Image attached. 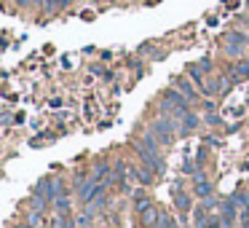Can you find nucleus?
<instances>
[{"mask_svg":"<svg viewBox=\"0 0 249 228\" xmlns=\"http://www.w3.org/2000/svg\"><path fill=\"white\" fill-rule=\"evenodd\" d=\"M174 201H177L179 209H188V207H190V199H188L185 193H177V199H174Z\"/></svg>","mask_w":249,"mask_h":228,"instance_id":"4468645a","label":"nucleus"},{"mask_svg":"<svg viewBox=\"0 0 249 228\" xmlns=\"http://www.w3.org/2000/svg\"><path fill=\"white\" fill-rule=\"evenodd\" d=\"M198 67H201V70H209L212 62H209V59H201V62H198Z\"/></svg>","mask_w":249,"mask_h":228,"instance_id":"dca6fc26","label":"nucleus"},{"mask_svg":"<svg viewBox=\"0 0 249 228\" xmlns=\"http://www.w3.org/2000/svg\"><path fill=\"white\" fill-rule=\"evenodd\" d=\"M134 207H137V212L147 209V207H150V199H147L145 193H137V199H134Z\"/></svg>","mask_w":249,"mask_h":228,"instance_id":"f8f14e48","label":"nucleus"},{"mask_svg":"<svg viewBox=\"0 0 249 228\" xmlns=\"http://www.w3.org/2000/svg\"><path fill=\"white\" fill-rule=\"evenodd\" d=\"M140 223H142V226H147V228H150V226H156V223H158V209H156V207H147V209H142L140 212Z\"/></svg>","mask_w":249,"mask_h":228,"instance_id":"39448f33","label":"nucleus"},{"mask_svg":"<svg viewBox=\"0 0 249 228\" xmlns=\"http://www.w3.org/2000/svg\"><path fill=\"white\" fill-rule=\"evenodd\" d=\"M196 196H201V199H209V196H212V185L206 183V180L196 183Z\"/></svg>","mask_w":249,"mask_h":228,"instance_id":"0eeeda50","label":"nucleus"},{"mask_svg":"<svg viewBox=\"0 0 249 228\" xmlns=\"http://www.w3.org/2000/svg\"><path fill=\"white\" fill-rule=\"evenodd\" d=\"M107 174H110V167H107V164H99L97 172H94V180H97V183H105V180H107Z\"/></svg>","mask_w":249,"mask_h":228,"instance_id":"9d476101","label":"nucleus"},{"mask_svg":"<svg viewBox=\"0 0 249 228\" xmlns=\"http://www.w3.org/2000/svg\"><path fill=\"white\" fill-rule=\"evenodd\" d=\"M196 124H198V118H196L193 113H185V115H182V132H190Z\"/></svg>","mask_w":249,"mask_h":228,"instance_id":"9b49d317","label":"nucleus"},{"mask_svg":"<svg viewBox=\"0 0 249 228\" xmlns=\"http://www.w3.org/2000/svg\"><path fill=\"white\" fill-rule=\"evenodd\" d=\"M233 70H236V81H238V78H249V59L238 62V65L233 67Z\"/></svg>","mask_w":249,"mask_h":228,"instance_id":"6e6552de","label":"nucleus"},{"mask_svg":"<svg viewBox=\"0 0 249 228\" xmlns=\"http://www.w3.org/2000/svg\"><path fill=\"white\" fill-rule=\"evenodd\" d=\"M247 6H249V3H247Z\"/></svg>","mask_w":249,"mask_h":228,"instance_id":"a211bd4d","label":"nucleus"},{"mask_svg":"<svg viewBox=\"0 0 249 228\" xmlns=\"http://www.w3.org/2000/svg\"><path fill=\"white\" fill-rule=\"evenodd\" d=\"M56 212H62V215H65L67 209H70V201H67V196H56Z\"/></svg>","mask_w":249,"mask_h":228,"instance_id":"ddd939ff","label":"nucleus"},{"mask_svg":"<svg viewBox=\"0 0 249 228\" xmlns=\"http://www.w3.org/2000/svg\"><path fill=\"white\" fill-rule=\"evenodd\" d=\"M19 228H35V226H30V223H27V226H19Z\"/></svg>","mask_w":249,"mask_h":228,"instance_id":"f3484780","label":"nucleus"},{"mask_svg":"<svg viewBox=\"0 0 249 228\" xmlns=\"http://www.w3.org/2000/svg\"><path fill=\"white\" fill-rule=\"evenodd\" d=\"M156 132H158V140L161 142H166V145L174 142V124L166 118V115H161V118L156 121Z\"/></svg>","mask_w":249,"mask_h":228,"instance_id":"20e7f679","label":"nucleus"},{"mask_svg":"<svg viewBox=\"0 0 249 228\" xmlns=\"http://www.w3.org/2000/svg\"><path fill=\"white\" fill-rule=\"evenodd\" d=\"M177 89H179V94L182 97H188V99H196V92H193V86H190L185 78H177Z\"/></svg>","mask_w":249,"mask_h":228,"instance_id":"423d86ee","label":"nucleus"},{"mask_svg":"<svg viewBox=\"0 0 249 228\" xmlns=\"http://www.w3.org/2000/svg\"><path fill=\"white\" fill-rule=\"evenodd\" d=\"M158 228H177V223H174L172 217H161V220H158Z\"/></svg>","mask_w":249,"mask_h":228,"instance_id":"2eb2a0df","label":"nucleus"},{"mask_svg":"<svg viewBox=\"0 0 249 228\" xmlns=\"http://www.w3.org/2000/svg\"><path fill=\"white\" fill-rule=\"evenodd\" d=\"M188 70H190V78H193V81L198 83V86H204V70H201L198 65H190Z\"/></svg>","mask_w":249,"mask_h":228,"instance_id":"1a4fd4ad","label":"nucleus"},{"mask_svg":"<svg viewBox=\"0 0 249 228\" xmlns=\"http://www.w3.org/2000/svg\"><path fill=\"white\" fill-rule=\"evenodd\" d=\"M247 43H249V38H247L244 33H228V35H225V51H228L231 57H238Z\"/></svg>","mask_w":249,"mask_h":228,"instance_id":"7ed1b4c3","label":"nucleus"},{"mask_svg":"<svg viewBox=\"0 0 249 228\" xmlns=\"http://www.w3.org/2000/svg\"><path fill=\"white\" fill-rule=\"evenodd\" d=\"M188 102H190V99L182 97L179 92H166V94H163V99H161V110H163V113L172 110V113L179 118V115L188 113Z\"/></svg>","mask_w":249,"mask_h":228,"instance_id":"f257e3e1","label":"nucleus"},{"mask_svg":"<svg viewBox=\"0 0 249 228\" xmlns=\"http://www.w3.org/2000/svg\"><path fill=\"white\" fill-rule=\"evenodd\" d=\"M134 148H137V156L145 161V167L150 169V172H163V161H161V156H158V153H153L142 140H134Z\"/></svg>","mask_w":249,"mask_h":228,"instance_id":"f03ea898","label":"nucleus"}]
</instances>
